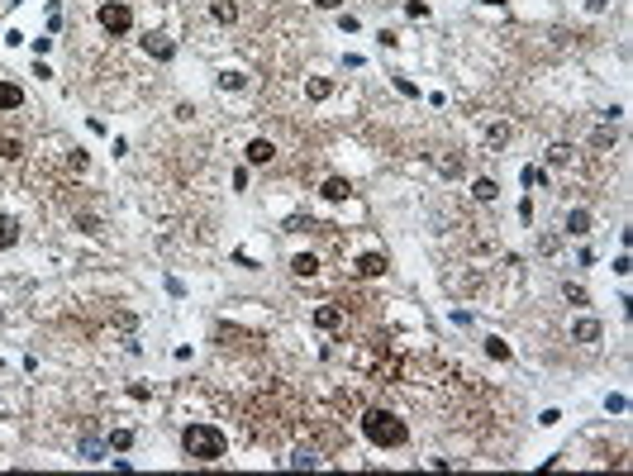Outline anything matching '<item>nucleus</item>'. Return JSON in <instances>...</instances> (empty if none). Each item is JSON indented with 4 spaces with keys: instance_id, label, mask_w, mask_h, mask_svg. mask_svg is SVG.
<instances>
[{
    "instance_id": "obj_1",
    "label": "nucleus",
    "mask_w": 633,
    "mask_h": 476,
    "mask_svg": "<svg viewBox=\"0 0 633 476\" xmlns=\"http://www.w3.org/2000/svg\"><path fill=\"white\" fill-rule=\"evenodd\" d=\"M229 448V438H224V429H214V424H186L181 429V452L191 462H219Z\"/></svg>"
},
{
    "instance_id": "obj_2",
    "label": "nucleus",
    "mask_w": 633,
    "mask_h": 476,
    "mask_svg": "<svg viewBox=\"0 0 633 476\" xmlns=\"http://www.w3.org/2000/svg\"><path fill=\"white\" fill-rule=\"evenodd\" d=\"M362 433H367V443H376V448H405V443H410L405 419L391 415V410H367V415H362Z\"/></svg>"
},
{
    "instance_id": "obj_3",
    "label": "nucleus",
    "mask_w": 633,
    "mask_h": 476,
    "mask_svg": "<svg viewBox=\"0 0 633 476\" xmlns=\"http://www.w3.org/2000/svg\"><path fill=\"white\" fill-rule=\"evenodd\" d=\"M96 20H100V29H105V34H114V38H124V34L133 29V10L124 5V0H105V5L96 10Z\"/></svg>"
},
{
    "instance_id": "obj_4",
    "label": "nucleus",
    "mask_w": 633,
    "mask_h": 476,
    "mask_svg": "<svg viewBox=\"0 0 633 476\" xmlns=\"http://www.w3.org/2000/svg\"><path fill=\"white\" fill-rule=\"evenodd\" d=\"M143 53L153 57V62H172V57H177V43H172L167 34H148V38H143Z\"/></svg>"
},
{
    "instance_id": "obj_5",
    "label": "nucleus",
    "mask_w": 633,
    "mask_h": 476,
    "mask_svg": "<svg viewBox=\"0 0 633 476\" xmlns=\"http://www.w3.org/2000/svg\"><path fill=\"white\" fill-rule=\"evenodd\" d=\"M600 334H605V324L595 315H581L576 324H572V339H576V343H600Z\"/></svg>"
},
{
    "instance_id": "obj_6",
    "label": "nucleus",
    "mask_w": 633,
    "mask_h": 476,
    "mask_svg": "<svg viewBox=\"0 0 633 476\" xmlns=\"http://www.w3.org/2000/svg\"><path fill=\"white\" fill-rule=\"evenodd\" d=\"M243 158H248V167H267V162L276 158V143H271V138H253V143L243 148Z\"/></svg>"
},
{
    "instance_id": "obj_7",
    "label": "nucleus",
    "mask_w": 633,
    "mask_h": 476,
    "mask_svg": "<svg viewBox=\"0 0 633 476\" xmlns=\"http://www.w3.org/2000/svg\"><path fill=\"white\" fill-rule=\"evenodd\" d=\"M386 253H362V258H357V276H362V281H376V276H386Z\"/></svg>"
},
{
    "instance_id": "obj_8",
    "label": "nucleus",
    "mask_w": 633,
    "mask_h": 476,
    "mask_svg": "<svg viewBox=\"0 0 633 476\" xmlns=\"http://www.w3.org/2000/svg\"><path fill=\"white\" fill-rule=\"evenodd\" d=\"M319 195L338 205V200H348V195H352V186H348V177H329V181L319 186Z\"/></svg>"
},
{
    "instance_id": "obj_9",
    "label": "nucleus",
    "mask_w": 633,
    "mask_h": 476,
    "mask_svg": "<svg viewBox=\"0 0 633 476\" xmlns=\"http://www.w3.org/2000/svg\"><path fill=\"white\" fill-rule=\"evenodd\" d=\"M20 105H24V86L0 81V110H20Z\"/></svg>"
},
{
    "instance_id": "obj_10",
    "label": "nucleus",
    "mask_w": 633,
    "mask_h": 476,
    "mask_svg": "<svg viewBox=\"0 0 633 476\" xmlns=\"http://www.w3.org/2000/svg\"><path fill=\"white\" fill-rule=\"evenodd\" d=\"M15 243H20V219L15 214H0V253L15 248Z\"/></svg>"
},
{
    "instance_id": "obj_11",
    "label": "nucleus",
    "mask_w": 633,
    "mask_h": 476,
    "mask_svg": "<svg viewBox=\"0 0 633 476\" xmlns=\"http://www.w3.org/2000/svg\"><path fill=\"white\" fill-rule=\"evenodd\" d=\"M472 195H476V205H491V200L500 195V186L491 181V177H476V181H472Z\"/></svg>"
},
{
    "instance_id": "obj_12",
    "label": "nucleus",
    "mask_w": 633,
    "mask_h": 476,
    "mask_svg": "<svg viewBox=\"0 0 633 476\" xmlns=\"http://www.w3.org/2000/svg\"><path fill=\"white\" fill-rule=\"evenodd\" d=\"M290 272H295L300 281H310V276H319V258H310V253H300V258H290Z\"/></svg>"
},
{
    "instance_id": "obj_13",
    "label": "nucleus",
    "mask_w": 633,
    "mask_h": 476,
    "mask_svg": "<svg viewBox=\"0 0 633 476\" xmlns=\"http://www.w3.org/2000/svg\"><path fill=\"white\" fill-rule=\"evenodd\" d=\"M567 234H572V238L590 234V210H572V214H567Z\"/></svg>"
},
{
    "instance_id": "obj_14",
    "label": "nucleus",
    "mask_w": 633,
    "mask_h": 476,
    "mask_svg": "<svg viewBox=\"0 0 633 476\" xmlns=\"http://www.w3.org/2000/svg\"><path fill=\"white\" fill-rule=\"evenodd\" d=\"M290 467H295V472H315V467H319V452H315V448H295V452H290Z\"/></svg>"
},
{
    "instance_id": "obj_15",
    "label": "nucleus",
    "mask_w": 633,
    "mask_h": 476,
    "mask_svg": "<svg viewBox=\"0 0 633 476\" xmlns=\"http://www.w3.org/2000/svg\"><path fill=\"white\" fill-rule=\"evenodd\" d=\"M305 96H310V101H329V96H334V81L329 77H310L305 81Z\"/></svg>"
},
{
    "instance_id": "obj_16",
    "label": "nucleus",
    "mask_w": 633,
    "mask_h": 476,
    "mask_svg": "<svg viewBox=\"0 0 633 476\" xmlns=\"http://www.w3.org/2000/svg\"><path fill=\"white\" fill-rule=\"evenodd\" d=\"M210 15L219 20V24H234V20H238V5H234V0H210Z\"/></svg>"
},
{
    "instance_id": "obj_17",
    "label": "nucleus",
    "mask_w": 633,
    "mask_h": 476,
    "mask_svg": "<svg viewBox=\"0 0 633 476\" xmlns=\"http://www.w3.org/2000/svg\"><path fill=\"white\" fill-rule=\"evenodd\" d=\"M519 181H524L528 191H543V186H548V172H543V167H533V162H528L524 172H519Z\"/></svg>"
},
{
    "instance_id": "obj_18",
    "label": "nucleus",
    "mask_w": 633,
    "mask_h": 476,
    "mask_svg": "<svg viewBox=\"0 0 633 476\" xmlns=\"http://www.w3.org/2000/svg\"><path fill=\"white\" fill-rule=\"evenodd\" d=\"M315 324H319V329H343V315H338L334 305H319V310H315Z\"/></svg>"
},
{
    "instance_id": "obj_19",
    "label": "nucleus",
    "mask_w": 633,
    "mask_h": 476,
    "mask_svg": "<svg viewBox=\"0 0 633 476\" xmlns=\"http://www.w3.org/2000/svg\"><path fill=\"white\" fill-rule=\"evenodd\" d=\"M219 91H248V77L229 67V72H219Z\"/></svg>"
},
{
    "instance_id": "obj_20",
    "label": "nucleus",
    "mask_w": 633,
    "mask_h": 476,
    "mask_svg": "<svg viewBox=\"0 0 633 476\" xmlns=\"http://www.w3.org/2000/svg\"><path fill=\"white\" fill-rule=\"evenodd\" d=\"M486 352H491V357H496V362H509V357H514V348L505 343V339H496V334H491V339H486Z\"/></svg>"
},
{
    "instance_id": "obj_21",
    "label": "nucleus",
    "mask_w": 633,
    "mask_h": 476,
    "mask_svg": "<svg viewBox=\"0 0 633 476\" xmlns=\"http://www.w3.org/2000/svg\"><path fill=\"white\" fill-rule=\"evenodd\" d=\"M77 229H81V234H91V238H96V234H105V224H100V214H86V210L77 214Z\"/></svg>"
},
{
    "instance_id": "obj_22",
    "label": "nucleus",
    "mask_w": 633,
    "mask_h": 476,
    "mask_svg": "<svg viewBox=\"0 0 633 476\" xmlns=\"http://www.w3.org/2000/svg\"><path fill=\"white\" fill-rule=\"evenodd\" d=\"M133 448V429H114L110 433V452H129Z\"/></svg>"
},
{
    "instance_id": "obj_23",
    "label": "nucleus",
    "mask_w": 633,
    "mask_h": 476,
    "mask_svg": "<svg viewBox=\"0 0 633 476\" xmlns=\"http://www.w3.org/2000/svg\"><path fill=\"white\" fill-rule=\"evenodd\" d=\"M81 457H86V462H105V448H100V443L86 433V438H81Z\"/></svg>"
},
{
    "instance_id": "obj_24",
    "label": "nucleus",
    "mask_w": 633,
    "mask_h": 476,
    "mask_svg": "<svg viewBox=\"0 0 633 476\" xmlns=\"http://www.w3.org/2000/svg\"><path fill=\"white\" fill-rule=\"evenodd\" d=\"M0 158H5V162L24 158V143H20V138H0Z\"/></svg>"
},
{
    "instance_id": "obj_25",
    "label": "nucleus",
    "mask_w": 633,
    "mask_h": 476,
    "mask_svg": "<svg viewBox=\"0 0 633 476\" xmlns=\"http://www.w3.org/2000/svg\"><path fill=\"white\" fill-rule=\"evenodd\" d=\"M486 143H491V148H505V143H509V124H491V129H486Z\"/></svg>"
},
{
    "instance_id": "obj_26",
    "label": "nucleus",
    "mask_w": 633,
    "mask_h": 476,
    "mask_svg": "<svg viewBox=\"0 0 633 476\" xmlns=\"http://www.w3.org/2000/svg\"><path fill=\"white\" fill-rule=\"evenodd\" d=\"M562 162H572V143H553L548 148V167H562Z\"/></svg>"
},
{
    "instance_id": "obj_27",
    "label": "nucleus",
    "mask_w": 633,
    "mask_h": 476,
    "mask_svg": "<svg viewBox=\"0 0 633 476\" xmlns=\"http://www.w3.org/2000/svg\"><path fill=\"white\" fill-rule=\"evenodd\" d=\"M562 295H567V300H572V305H586V300H590V295H586V286H572V281H567V286H562Z\"/></svg>"
},
{
    "instance_id": "obj_28",
    "label": "nucleus",
    "mask_w": 633,
    "mask_h": 476,
    "mask_svg": "<svg viewBox=\"0 0 633 476\" xmlns=\"http://www.w3.org/2000/svg\"><path fill=\"white\" fill-rule=\"evenodd\" d=\"M405 15H410V20H429V5H424V0H410Z\"/></svg>"
},
{
    "instance_id": "obj_29",
    "label": "nucleus",
    "mask_w": 633,
    "mask_h": 476,
    "mask_svg": "<svg viewBox=\"0 0 633 476\" xmlns=\"http://www.w3.org/2000/svg\"><path fill=\"white\" fill-rule=\"evenodd\" d=\"M86 162H91V158H86L81 148H77V153H67V167H72V172H86Z\"/></svg>"
},
{
    "instance_id": "obj_30",
    "label": "nucleus",
    "mask_w": 633,
    "mask_h": 476,
    "mask_svg": "<svg viewBox=\"0 0 633 476\" xmlns=\"http://www.w3.org/2000/svg\"><path fill=\"white\" fill-rule=\"evenodd\" d=\"M396 91H400V96H419V86H415L410 77H396Z\"/></svg>"
},
{
    "instance_id": "obj_31",
    "label": "nucleus",
    "mask_w": 633,
    "mask_h": 476,
    "mask_svg": "<svg viewBox=\"0 0 633 476\" xmlns=\"http://www.w3.org/2000/svg\"><path fill=\"white\" fill-rule=\"evenodd\" d=\"M605 410H614V415H624V410H629V396H609V400H605Z\"/></svg>"
},
{
    "instance_id": "obj_32",
    "label": "nucleus",
    "mask_w": 633,
    "mask_h": 476,
    "mask_svg": "<svg viewBox=\"0 0 633 476\" xmlns=\"http://www.w3.org/2000/svg\"><path fill=\"white\" fill-rule=\"evenodd\" d=\"M590 143H595V148H609V143H614V129H595V138H590Z\"/></svg>"
},
{
    "instance_id": "obj_33",
    "label": "nucleus",
    "mask_w": 633,
    "mask_h": 476,
    "mask_svg": "<svg viewBox=\"0 0 633 476\" xmlns=\"http://www.w3.org/2000/svg\"><path fill=\"white\" fill-rule=\"evenodd\" d=\"M538 253H557V234H543V238H538Z\"/></svg>"
},
{
    "instance_id": "obj_34",
    "label": "nucleus",
    "mask_w": 633,
    "mask_h": 476,
    "mask_svg": "<svg viewBox=\"0 0 633 476\" xmlns=\"http://www.w3.org/2000/svg\"><path fill=\"white\" fill-rule=\"evenodd\" d=\"M177 119H181V124H186V119H195V105H191V101H181V105H177Z\"/></svg>"
},
{
    "instance_id": "obj_35",
    "label": "nucleus",
    "mask_w": 633,
    "mask_h": 476,
    "mask_svg": "<svg viewBox=\"0 0 633 476\" xmlns=\"http://www.w3.org/2000/svg\"><path fill=\"white\" fill-rule=\"evenodd\" d=\"M605 5H609V0H586V10H590V15H605Z\"/></svg>"
},
{
    "instance_id": "obj_36",
    "label": "nucleus",
    "mask_w": 633,
    "mask_h": 476,
    "mask_svg": "<svg viewBox=\"0 0 633 476\" xmlns=\"http://www.w3.org/2000/svg\"><path fill=\"white\" fill-rule=\"evenodd\" d=\"M319 10H338V5H343V0H315Z\"/></svg>"
},
{
    "instance_id": "obj_37",
    "label": "nucleus",
    "mask_w": 633,
    "mask_h": 476,
    "mask_svg": "<svg viewBox=\"0 0 633 476\" xmlns=\"http://www.w3.org/2000/svg\"><path fill=\"white\" fill-rule=\"evenodd\" d=\"M481 5H509V0H481Z\"/></svg>"
},
{
    "instance_id": "obj_38",
    "label": "nucleus",
    "mask_w": 633,
    "mask_h": 476,
    "mask_svg": "<svg viewBox=\"0 0 633 476\" xmlns=\"http://www.w3.org/2000/svg\"><path fill=\"white\" fill-rule=\"evenodd\" d=\"M0 324H5V310H0Z\"/></svg>"
}]
</instances>
